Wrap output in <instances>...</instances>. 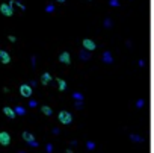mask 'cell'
<instances>
[{"mask_svg": "<svg viewBox=\"0 0 154 153\" xmlns=\"http://www.w3.org/2000/svg\"><path fill=\"white\" fill-rule=\"evenodd\" d=\"M12 6H14V2L2 3V5H0V12H2L5 17H11L12 14H14V9H12Z\"/></svg>", "mask_w": 154, "mask_h": 153, "instance_id": "1", "label": "cell"}, {"mask_svg": "<svg viewBox=\"0 0 154 153\" xmlns=\"http://www.w3.org/2000/svg\"><path fill=\"white\" fill-rule=\"evenodd\" d=\"M20 93H21V96L23 97H30V94H32V88H30V85H21L20 86Z\"/></svg>", "mask_w": 154, "mask_h": 153, "instance_id": "2", "label": "cell"}, {"mask_svg": "<svg viewBox=\"0 0 154 153\" xmlns=\"http://www.w3.org/2000/svg\"><path fill=\"white\" fill-rule=\"evenodd\" d=\"M11 143V136L8 132H0V144L2 146H9Z\"/></svg>", "mask_w": 154, "mask_h": 153, "instance_id": "3", "label": "cell"}, {"mask_svg": "<svg viewBox=\"0 0 154 153\" xmlns=\"http://www.w3.org/2000/svg\"><path fill=\"white\" fill-rule=\"evenodd\" d=\"M59 120H60V123H63V124H68V123L71 121V115H70L68 112L62 111V112L59 114Z\"/></svg>", "mask_w": 154, "mask_h": 153, "instance_id": "4", "label": "cell"}, {"mask_svg": "<svg viewBox=\"0 0 154 153\" xmlns=\"http://www.w3.org/2000/svg\"><path fill=\"white\" fill-rule=\"evenodd\" d=\"M0 62H2V64H9V62H11L9 53L5 52V50H2V49H0Z\"/></svg>", "mask_w": 154, "mask_h": 153, "instance_id": "5", "label": "cell"}, {"mask_svg": "<svg viewBox=\"0 0 154 153\" xmlns=\"http://www.w3.org/2000/svg\"><path fill=\"white\" fill-rule=\"evenodd\" d=\"M83 46H85V49H88V50H94L95 49V43L94 41H91V40H83Z\"/></svg>", "mask_w": 154, "mask_h": 153, "instance_id": "6", "label": "cell"}, {"mask_svg": "<svg viewBox=\"0 0 154 153\" xmlns=\"http://www.w3.org/2000/svg\"><path fill=\"white\" fill-rule=\"evenodd\" d=\"M3 114H6V115H8L9 118H15V117H17V115H15V111H12V109H11V108H8V106H6V108H3Z\"/></svg>", "mask_w": 154, "mask_h": 153, "instance_id": "7", "label": "cell"}, {"mask_svg": "<svg viewBox=\"0 0 154 153\" xmlns=\"http://www.w3.org/2000/svg\"><path fill=\"white\" fill-rule=\"evenodd\" d=\"M59 61L63 62V64H70V55H68L67 52H63V53L59 56Z\"/></svg>", "mask_w": 154, "mask_h": 153, "instance_id": "8", "label": "cell"}, {"mask_svg": "<svg viewBox=\"0 0 154 153\" xmlns=\"http://www.w3.org/2000/svg\"><path fill=\"white\" fill-rule=\"evenodd\" d=\"M23 138H24L27 143H30V144H35V138H33V136H32L29 132H24V133H23Z\"/></svg>", "mask_w": 154, "mask_h": 153, "instance_id": "9", "label": "cell"}, {"mask_svg": "<svg viewBox=\"0 0 154 153\" xmlns=\"http://www.w3.org/2000/svg\"><path fill=\"white\" fill-rule=\"evenodd\" d=\"M50 80H51V76H50L48 73H45V74H42V76H41V82H42L44 85L50 83Z\"/></svg>", "mask_w": 154, "mask_h": 153, "instance_id": "10", "label": "cell"}, {"mask_svg": "<svg viewBox=\"0 0 154 153\" xmlns=\"http://www.w3.org/2000/svg\"><path fill=\"white\" fill-rule=\"evenodd\" d=\"M42 112H44V114H47V115H51V109H50V108H47V106H42Z\"/></svg>", "mask_w": 154, "mask_h": 153, "instance_id": "11", "label": "cell"}, {"mask_svg": "<svg viewBox=\"0 0 154 153\" xmlns=\"http://www.w3.org/2000/svg\"><path fill=\"white\" fill-rule=\"evenodd\" d=\"M58 82H59V88H60V90H65V82H63L62 79H58Z\"/></svg>", "mask_w": 154, "mask_h": 153, "instance_id": "12", "label": "cell"}, {"mask_svg": "<svg viewBox=\"0 0 154 153\" xmlns=\"http://www.w3.org/2000/svg\"><path fill=\"white\" fill-rule=\"evenodd\" d=\"M9 41H11V43H15V36L11 35V36H9Z\"/></svg>", "mask_w": 154, "mask_h": 153, "instance_id": "13", "label": "cell"}, {"mask_svg": "<svg viewBox=\"0 0 154 153\" xmlns=\"http://www.w3.org/2000/svg\"><path fill=\"white\" fill-rule=\"evenodd\" d=\"M58 2H65V0H58Z\"/></svg>", "mask_w": 154, "mask_h": 153, "instance_id": "14", "label": "cell"}]
</instances>
